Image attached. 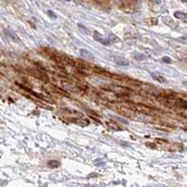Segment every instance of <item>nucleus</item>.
Returning <instances> with one entry per match:
<instances>
[{"mask_svg": "<svg viewBox=\"0 0 187 187\" xmlns=\"http://www.w3.org/2000/svg\"><path fill=\"white\" fill-rule=\"evenodd\" d=\"M30 73L33 75L34 77L37 78L38 80H43L45 82L49 81V79H48V76L46 75V72L40 67H37V69H31Z\"/></svg>", "mask_w": 187, "mask_h": 187, "instance_id": "obj_1", "label": "nucleus"}, {"mask_svg": "<svg viewBox=\"0 0 187 187\" xmlns=\"http://www.w3.org/2000/svg\"><path fill=\"white\" fill-rule=\"evenodd\" d=\"M107 91H111V92H115L117 95H120V96H126L125 92L126 90H128L125 87H123V86H119V85H110L108 87H106Z\"/></svg>", "mask_w": 187, "mask_h": 187, "instance_id": "obj_2", "label": "nucleus"}, {"mask_svg": "<svg viewBox=\"0 0 187 187\" xmlns=\"http://www.w3.org/2000/svg\"><path fill=\"white\" fill-rule=\"evenodd\" d=\"M94 38L95 40H96L97 42L101 43L103 45H106V46H109L111 43V40H110L109 37H103L101 34H99L98 32H94Z\"/></svg>", "mask_w": 187, "mask_h": 187, "instance_id": "obj_3", "label": "nucleus"}, {"mask_svg": "<svg viewBox=\"0 0 187 187\" xmlns=\"http://www.w3.org/2000/svg\"><path fill=\"white\" fill-rule=\"evenodd\" d=\"M107 125L110 127V129H113L115 131H121V130H123L121 125L117 122L113 121V120H110V121L107 122Z\"/></svg>", "mask_w": 187, "mask_h": 187, "instance_id": "obj_4", "label": "nucleus"}, {"mask_svg": "<svg viewBox=\"0 0 187 187\" xmlns=\"http://www.w3.org/2000/svg\"><path fill=\"white\" fill-rule=\"evenodd\" d=\"M80 55L83 59L85 60H94V55L92 54V53H90L89 51L85 50V49H81L80 50Z\"/></svg>", "mask_w": 187, "mask_h": 187, "instance_id": "obj_5", "label": "nucleus"}, {"mask_svg": "<svg viewBox=\"0 0 187 187\" xmlns=\"http://www.w3.org/2000/svg\"><path fill=\"white\" fill-rule=\"evenodd\" d=\"M174 16H175V18L182 21L183 22H187V13H185V12L176 11V12H174Z\"/></svg>", "mask_w": 187, "mask_h": 187, "instance_id": "obj_6", "label": "nucleus"}, {"mask_svg": "<svg viewBox=\"0 0 187 187\" xmlns=\"http://www.w3.org/2000/svg\"><path fill=\"white\" fill-rule=\"evenodd\" d=\"M52 88L54 91L55 93L57 94H60L61 96H68V93L66 92L65 90H63L62 88H60L59 86H56V85H52Z\"/></svg>", "mask_w": 187, "mask_h": 187, "instance_id": "obj_7", "label": "nucleus"}, {"mask_svg": "<svg viewBox=\"0 0 187 187\" xmlns=\"http://www.w3.org/2000/svg\"><path fill=\"white\" fill-rule=\"evenodd\" d=\"M152 78L154 79V80H156L157 82H161V83H164V82H166L165 77H163V76H162V75H160V74L152 73Z\"/></svg>", "mask_w": 187, "mask_h": 187, "instance_id": "obj_8", "label": "nucleus"}, {"mask_svg": "<svg viewBox=\"0 0 187 187\" xmlns=\"http://www.w3.org/2000/svg\"><path fill=\"white\" fill-rule=\"evenodd\" d=\"M60 165H61V163L59 161H57V160H51V161H49L47 163V166L49 167H51V168H57V167L60 166Z\"/></svg>", "mask_w": 187, "mask_h": 187, "instance_id": "obj_9", "label": "nucleus"}, {"mask_svg": "<svg viewBox=\"0 0 187 187\" xmlns=\"http://www.w3.org/2000/svg\"><path fill=\"white\" fill-rule=\"evenodd\" d=\"M114 61H115L118 65H120V66H128V64H129L126 60L123 59L121 57H118V56H115V57H114Z\"/></svg>", "mask_w": 187, "mask_h": 187, "instance_id": "obj_10", "label": "nucleus"}, {"mask_svg": "<svg viewBox=\"0 0 187 187\" xmlns=\"http://www.w3.org/2000/svg\"><path fill=\"white\" fill-rule=\"evenodd\" d=\"M73 120H74L73 122L75 123H77L79 125H81V126H86V125L89 124V122L87 120H85V119H78V118H75Z\"/></svg>", "mask_w": 187, "mask_h": 187, "instance_id": "obj_11", "label": "nucleus"}, {"mask_svg": "<svg viewBox=\"0 0 187 187\" xmlns=\"http://www.w3.org/2000/svg\"><path fill=\"white\" fill-rule=\"evenodd\" d=\"M95 70H96V72H97L99 75H103V76H108V77H110L111 74H110L108 71H106L105 69H103V68H101V67H98V66H96V68H95Z\"/></svg>", "mask_w": 187, "mask_h": 187, "instance_id": "obj_12", "label": "nucleus"}, {"mask_svg": "<svg viewBox=\"0 0 187 187\" xmlns=\"http://www.w3.org/2000/svg\"><path fill=\"white\" fill-rule=\"evenodd\" d=\"M7 35L11 37V39H13V40H15V41H19V38H18V37L15 35V34H13V32H11V31H7L6 32Z\"/></svg>", "mask_w": 187, "mask_h": 187, "instance_id": "obj_13", "label": "nucleus"}, {"mask_svg": "<svg viewBox=\"0 0 187 187\" xmlns=\"http://www.w3.org/2000/svg\"><path fill=\"white\" fill-rule=\"evenodd\" d=\"M178 104H179V106H181L182 108H183V109H187V102L186 101H184V100H182V99H180V100H178Z\"/></svg>", "mask_w": 187, "mask_h": 187, "instance_id": "obj_14", "label": "nucleus"}, {"mask_svg": "<svg viewBox=\"0 0 187 187\" xmlns=\"http://www.w3.org/2000/svg\"><path fill=\"white\" fill-rule=\"evenodd\" d=\"M134 58H135L136 60H138V61H141V60H143V59L145 58V56L142 54H140V53H136L134 54Z\"/></svg>", "mask_w": 187, "mask_h": 187, "instance_id": "obj_15", "label": "nucleus"}, {"mask_svg": "<svg viewBox=\"0 0 187 187\" xmlns=\"http://www.w3.org/2000/svg\"><path fill=\"white\" fill-rule=\"evenodd\" d=\"M163 62H165L166 64H170L172 61H171V58L170 57H168V56H165V57H163Z\"/></svg>", "mask_w": 187, "mask_h": 187, "instance_id": "obj_16", "label": "nucleus"}, {"mask_svg": "<svg viewBox=\"0 0 187 187\" xmlns=\"http://www.w3.org/2000/svg\"><path fill=\"white\" fill-rule=\"evenodd\" d=\"M179 40H180V41H182V42L187 43V36H184V37H181L179 38Z\"/></svg>", "mask_w": 187, "mask_h": 187, "instance_id": "obj_17", "label": "nucleus"}, {"mask_svg": "<svg viewBox=\"0 0 187 187\" xmlns=\"http://www.w3.org/2000/svg\"><path fill=\"white\" fill-rule=\"evenodd\" d=\"M146 146L147 147H150L152 149H156V145L154 143H146Z\"/></svg>", "mask_w": 187, "mask_h": 187, "instance_id": "obj_18", "label": "nucleus"}, {"mask_svg": "<svg viewBox=\"0 0 187 187\" xmlns=\"http://www.w3.org/2000/svg\"><path fill=\"white\" fill-rule=\"evenodd\" d=\"M155 141H156V142H158V143H166L167 142V140H166V139H155Z\"/></svg>", "mask_w": 187, "mask_h": 187, "instance_id": "obj_19", "label": "nucleus"}, {"mask_svg": "<svg viewBox=\"0 0 187 187\" xmlns=\"http://www.w3.org/2000/svg\"><path fill=\"white\" fill-rule=\"evenodd\" d=\"M48 14H50V16L51 17H53V18H56V16H55V14L52 11H48Z\"/></svg>", "mask_w": 187, "mask_h": 187, "instance_id": "obj_20", "label": "nucleus"}, {"mask_svg": "<svg viewBox=\"0 0 187 187\" xmlns=\"http://www.w3.org/2000/svg\"><path fill=\"white\" fill-rule=\"evenodd\" d=\"M182 1H183V2H187V0H182Z\"/></svg>", "mask_w": 187, "mask_h": 187, "instance_id": "obj_21", "label": "nucleus"}]
</instances>
